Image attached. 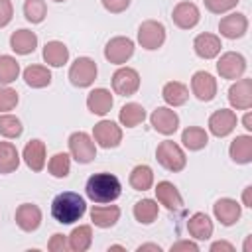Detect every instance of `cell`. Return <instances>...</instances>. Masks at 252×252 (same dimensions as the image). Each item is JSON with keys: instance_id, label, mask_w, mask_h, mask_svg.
Returning <instances> with one entry per match:
<instances>
[{"instance_id": "cell-1", "label": "cell", "mask_w": 252, "mask_h": 252, "mask_svg": "<svg viewBox=\"0 0 252 252\" xmlns=\"http://www.w3.org/2000/svg\"><path fill=\"white\" fill-rule=\"evenodd\" d=\"M85 193L93 203H112L120 197L122 185L112 173H94L87 179Z\"/></svg>"}, {"instance_id": "cell-2", "label": "cell", "mask_w": 252, "mask_h": 252, "mask_svg": "<svg viewBox=\"0 0 252 252\" xmlns=\"http://www.w3.org/2000/svg\"><path fill=\"white\" fill-rule=\"evenodd\" d=\"M87 213V203L79 193L63 191L51 201V215L61 224H71Z\"/></svg>"}, {"instance_id": "cell-3", "label": "cell", "mask_w": 252, "mask_h": 252, "mask_svg": "<svg viewBox=\"0 0 252 252\" xmlns=\"http://www.w3.org/2000/svg\"><path fill=\"white\" fill-rule=\"evenodd\" d=\"M156 158L159 161L161 167H165L167 171H181L187 165V158L185 152L181 150L179 144H175L173 140H163L158 144L156 148Z\"/></svg>"}, {"instance_id": "cell-4", "label": "cell", "mask_w": 252, "mask_h": 252, "mask_svg": "<svg viewBox=\"0 0 252 252\" xmlns=\"http://www.w3.org/2000/svg\"><path fill=\"white\" fill-rule=\"evenodd\" d=\"M69 154L79 163H89L96 158V144L87 132H73L69 136Z\"/></svg>"}, {"instance_id": "cell-5", "label": "cell", "mask_w": 252, "mask_h": 252, "mask_svg": "<svg viewBox=\"0 0 252 252\" xmlns=\"http://www.w3.org/2000/svg\"><path fill=\"white\" fill-rule=\"evenodd\" d=\"M96 73H98L96 63L91 57H77L69 67V81L73 87L85 89L94 83Z\"/></svg>"}, {"instance_id": "cell-6", "label": "cell", "mask_w": 252, "mask_h": 252, "mask_svg": "<svg viewBox=\"0 0 252 252\" xmlns=\"http://www.w3.org/2000/svg\"><path fill=\"white\" fill-rule=\"evenodd\" d=\"M165 41V28L161 22L158 20H146L140 24L138 28V43L148 49V51H154V49H159Z\"/></svg>"}, {"instance_id": "cell-7", "label": "cell", "mask_w": 252, "mask_h": 252, "mask_svg": "<svg viewBox=\"0 0 252 252\" xmlns=\"http://www.w3.org/2000/svg\"><path fill=\"white\" fill-rule=\"evenodd\" d=\"M132 55H134V41L126 35H116V37L108 39V43L104 47L106 61L114 63V65H124Z\"/></svg>"}, {"instance_id": "cell-8", "label": "cell", "mask_w": 252, "mask_h": 252, "mask_svg": "<svg viewBox=\"0 0 252 252\" xmlns=\"http://www.w3.org/2000/svg\"><path fill=\"white\" fill-rule=\"evenodd\" d=\"M140 89V75L132 67H120L112 75V91L120 96H132Z\"/></svg>"}, {"instance_id": "cell-9", "label": "cell", "mask_w": 252, "mask_h": 252, "mask_svg": "<svg viewBox=\"0 0 252 252\" xmlns=\"http://www.w3.org/2000/svg\"><path fill=\"white\" fill-rule=\"evenodd\" d=\"M93 140L100 148H116L122 142V128L112 120H100L93 128Z\"/></svg>"}, {"instance_id": "cell-10", "label": "cell", "mask_w": 252, "mask_h": 252, "mask_svg": "<svg viewBox=\"0 0 252 252\" xmlns=\"http://www.w3.org/2000/svg\"><path fill=\"white\" fill-rule=\"evenodd\" d=\"M217 71L222 79H240L246 71V59L236 51H226L219 57Z\"/></svg>"}, {"instance_id": "cell-11", "label": "cell", "mask_w": 252, "mask_h": 252, "mask_svg": "<svg viewBox=\"0 0 252 252\" xmlns=\"http://www.w3.org/2000/svg\"><path fill=\"white\" fill-rule=\"evenodd\" d=\"M236 122H238V118H236L234 110H230V108L215 110L209 116V132L217 138H224L236 128Z\"/></svg>"}, {"instance_id": "cell-12", "label": "cell", "mask_w": 252, "mask_h": 252, "mask_svg": "<svg viewBox=\"0 0 252 252\" xmlns=\"http://www.w3.org/2000/svg\"><path fill=\"white\" fill-rule=\"evenodd\" d=\"M228 102L234 110H248L252 106V79H236L228 89Z\"/></svg>"}, {"instance_id": "cell-13", "label": "cell", "mask_w": 252, "mask_h": 252, "mask_svg": "<svg viewBox=\"0 0 252 252\" xmlns=\"http://www.w3.org/2000/svg\"><path fill=\"white\" fill-rule=\"evenodd\" d=\"M150 122H152V126H154V130L159 132V134H163V136H171V134H175V130L179 128V116H177V112H175L173 108H169V106H158V108L152 112Z\"/></svg>"}, {"instance_id": "cell-14", "label": "cell", "mask_w": 252, "mask_h": 252, "mask_svg": "<svg viewBox=\"0 0 252 252\" xmlns=\"http://www.w3.org/2000/svg\"><path fill=\"white\" fill-rule=\"evenodd\" d=\"M191 93L201 100L209 102L217 94V79L207 71H197L191 77Z\"/></svg>"}, {"instance_id": "cell-15", "label": "cell", "mask_w": 252, "mask_h": 252, "mask_svg": "<svg viewBox=\"0 0 252 252\" xmlns=\"http://www.w3.org/2000/svg\"><path fill=\"white\" fill-rule=\"evenodd\" d=\"M219 32L226 39H238L248 32V18L240 12H232L219 22Z\"/></svg>"}, {"instance_id": "cell-16", "label": "cell", "mask_w": 252, "mask_h": 252, "mask_svg": "<svg viewBox=\"0 0 252 252\" xmlns=\"http://www.w3.org/2000/svg\"><path fill=\"white\" fill-rule=\"evenodd\" d=\"M171 20H173V24L177 28L191 30V28H195L199 24L201 12L193 2H179V4H175L173 12H171Z\"/></svg>"}, {"instance_id": "cell-17", "label": "cell", "mask_w": 252, "mask_h": 252, "mask_svg": "<svg viewBox=\"0 0 252 252\" xmlns=\"http://www.w3.org/2000/svg\"><path fill=\"white\" fill-rule=\"evenodd\" d=\"M213 213H215V217H217V220H219L220 224L230 226V224H234V222L240 219L242 207H240L238 201H234V199H230V197H222V199H219V201L213 205Z\"/></svg>"}, {"instance_id": "cell-18", "label": "cell", "mask_w": 252, "mask_h": 252, "mask_svg": "<svg viewBox=\"0 0 252 252\" xmlns=\"http://www.w3.org/2000/svg\"><path fill=\"white\" fill-rule=\"evenodd\" d=\"M16 224L24 230V232H33L39 228L41 224V211L37 205H32V203H24L16 209Z\"/></svg>"}, {"instance_id": "cell-19", "label": "cell", "mask_w": 252, "mask_h": 252, "mask_svg": "<svg viewBox=\"0 0 252 252\" xmlns=\"http://www.w3.org/2000/svg\"><path fill=\"white\" fill-rule=\"evenodd\" d=\"M156 199L167 211H179L183 207V197L171 181H159L156 185Z\"/></svg>"}, {"instance_id": "cell-20", "label": "cell", "mask_w": 252, "mask_h": 252, "mask_svg": "<svg viewBox=\"0 0 252 252\" xmlns=\"http://www.w3.org/2000/svg\"><path fill=\"white\" fill-rule=\"evenodd\" d=\"M220 37L215 33H199L193 39V49L201 59H213L220 53Z\"/></svg>"}, {"instance_id": "cell-21", "label": "cell", "mask_w": 252, "mask_h": 252, "mask_svg": "<svg viewBox=\"0 0 252 252\" xmlns=\"http://www.w3.org/2000/svg\"><path fill=\"white\" fill-rule=\"evenodd\" d=\"M112 104H114V98H112L110 91L102 89V87L100 89H93L89 93V96H87V108L96 116H104L106 112H110Z\"/></svg>"}, {"instance_id": "cell-22", "label": "cell", "mask_w": 252, "mask_h": 252, "mask_svg": "<svg viewBox=\"0 0 252 252\" xmlns=\"http://www.w3.org/2000/svg\"><path fill=\"white\" fill-rule=\"evenodd\" d=\"M22 158L32 171H41L45 167V144L41 140H30L24 148Z\"/></svg>"}, {"instance_id": "cell-23", "label": "cell", "mask_w": 252, "mask_h": 252, "mask_svg": "<svg viewBox=\"0 0 252 252\" xmlns=\"http://www.w3.org/2000/svg\"><path fill=\"white\" fill-rule=\"evenodd\" d=\"M120 219V207L116 205H94L91 209V220L98 228H110Z\"/></svg>"}, {"instance_id": "cell-24", "label": "cell", "mask_w": 252, "mask_h": 252, "mask_svg": "<svg viewBox=\"0 0 252 252\" xmlns=\"http://www.w3.org/2000/svg\"><path fill=\"white\" fill-rule=\"evenodd\" d=\"M10 47L14 53L18 55H28V53H33V49L37 47V35L30 30H16L12 35H10Z\"/></svg>"}, {"instance_id": "cell-25", "label": "cell", "mask_w": 252, "mask_h": 252, "mask_svg": "<svg viewBox=\"0 0 252 252\" xmlns=\"http://www.w3.org/2000/svg\"><path fill=\"white\" fill-rule=\"evenodd\" d=\"M187 230L195 240H207L213 236V220L205 213H193L187 220Z\"/></svg>"}, {"instance_id": "cell-26", "label": "cell", "mask_w": 252, "mask_h": 252, "mask_svg": "<svg viewBox=\"0 0 252 252\" xmlns=\"http://www.w3.org/2000/svg\"><path fill=\"white\" fill-rule=\"evenodd\" d=\"M43 61L51 67H63L69 61V47L63 41H47L43 47Z\"/></svg>"}, {"instance_id": "cell-27", "label": "cell", "mask_w": 252, "mask_h": 252, "mask_svg": "<svg viewBox=\"0 0 252 252\" xmlns=\"http://www.w3.org/2000/svg\"><path fill=\"white\" fill-rule=\"evenodd\" d=\"M228 154H230L232 161H236V163H250L252 161V136H248V134L236 136L230 142Z\"/></svg>"}, {"instance_id": "cell-28", "label": "cell", "mask_w": 252, "mask_h": 252, "mask_svg": "<svg viewBox=\"0 0 252 252\" xmlns=\"http://www.w3.org/2000/svg\"><path fill=\"white\" fill-rule=\"evenodd\" d=\"M161 96L169 106L175 108V106H181L189 100V89H187V85H183L179 81H169V83L163 85Z\"/></svg>"}, {"instance_id": "cell-29", "label": "cell", "mask_w": 252, "mask_h": 252, "mask_svg": "<svg viewBox=\"0 0 252 252\" xmlns=\"http://www.w3.org/2000/svg\"><path fill=\"white\" fill-rule=\"evenodd\" d=\"M67 244H69V250H73V252H85V250H89L91 244H93V228L89 224H79L67 236Z\"/></svg>"}, {"instance_id": "cell-30", "label": "cell", "mask_w": 252, "mask_h": 252, "mask_svg": "<svg viewBox=\"0 0 252 252\" xmlns=\"http://www.w3.org/2000/svg\"><path fill=\"white\" fill-rule=\"evenodd\" d=\"M118 120L122 126L134 128L146 120V108L140 102H126L118 112Z\"/></svg>"}, {"instance_id": "cell-31", "label": "cell", "mask_w": 252, "mask_h": 252, "mask_svg": "<svg viewBox=\"0 0 252 252\" xmlns=\"http://www.w3.org/2000/svg\"><path fill=\"white\" fill-rule=\"evenodd\" d=\"M24 81L32 89H43L51 83V71L45 65H30L24 69Z\"/></svg>"}, {"instance_id": "cell-32", "label": "cell", "mask_w": 252, "mask_h": 252, "mask_svg": "<svg viewBox=\"0 0 252 252\" xmlns=\"http://www.w3.org/2000/svg\"><path fill=\"white\" fill-rule=\"evenodd\" d=\"M181 142L187 150L197 152V150H203L209 144V134L201 126H189L181 132Z\"/></svg>"}, {"instance_id": "cell-33", "label": "cell", "mask_w": 252, "mask_h": 252, "mask_svg": "<svg viewBox=\"0 0 252 252\" xmlns=\"http://www.w3.org/2000/svg\"><path fill=\"white\" fill-rule=\"evenodd\" d=\"M20 165V154L12 142H0V173H12Z\"/></svg>"}, {"instance_id": "cell-34", "label": "cell", "mask_w": 252, "mask_h": 252, "mask_svg": "<svg viewBox=\"0 0 252 252\" xmlns=\"http://www.w3.org/2000/svg\"><path fill=\"white\" fill-rule=\"evenodd\" d=\"M130 185L136 191H148V189H152V185H154V171H152V167L146 165V163L136 165L130 171Z\"/></svg>"}, {"instance_id": "cell-35", "label": "cell", "mask_w": 252, "mask_h": 252, "mask_svg": "<svg viewBox=\"0 0 252 252\" xmlns=\"http://www.w3.org/2000/svg\"><path fill=\"white\" fill-rule=\"evenodd\" d=\"M159 213V205L154 199H142L134 205V219L142 224H152L158 219Z\"/></svg>"}, {"instance_id": "cell-36", "label": "cell", "mask_w": 252, "mask_h": 252, "mask_svg": "<svg viewBox=\"0 0 252 252\" xmlns=\"http://www.w3.org/2000/svg\"><path fill=\"white\" fill-rule=\"evenodd\" d=\"M47 169H49V173H51L53 177H57V179L67 177L69 171H71V156L65 154V152H59V154L51 156L49 161H47Z\"/></svg>"}, {"instance_id": "cell-37", "label": "cell", "mask_w": 252, "mask_h": 252, "mask_svg": "<svg viewBox=\"0 0 252 252\" xmlns=\"http://www.w3.org/2000/svg\"><path fill=\"white\" fill-rule=\"evenodd\" d=\"M20 75V63L12 55H0V85H10Z\"/></svg>"}, {"instance_id": "cell-38", "label": "cell", "mask_w": 252, "mask_h": 252, "mask_svg": "<svg viewBox=\"0 0 252 252\" xmlns=\"http://www.w3.org/2000/svg\"><path fill=\"white\" fill-rule=\"evenodd\" d=\"M22 132H24V126L18 116L8 114V112L0 114V134L4 138H18V136H22Z\"/></svg>"}, {"instance_id": "cell-39", "label": "cell", "mask_w": 252, "mask_h": 252, "mask_svg": "<svg viewBox=\"0 0 252 252\" xmlns=\"http://www.w3.org/2000/svg\"><path fill=\"white\" fill-rule=\"evenodd\" d=\"M24 16L32 24H41L47 16L45 0H26L24 2Z\"/></svg>"}, {"instance_id": "cell-40", "label": "cell", "mask_w": 252, "mask_h": 252, "mask_svg": "<svg viewBox=\"0 0 252 252\" xmlns=\"http://www.w3.org/2000/svg\"><path fill=\"white\" fill-rule=\"evenodd\" d=\"M18 104V93L16 89L8 87V85H0V114L14 110Z\"/></svg>"}, {"instance_id": "cell-41", "label": "cell", "mask_w": 252, "mask_h": 252, "mask_svg": "<svg viewBox=\"0 0 252 252\" xmlns=\"http://www.w3.org/2000/svg\"><path fill=\"white\" fill-rule=\"evenodd\" d=\"M205 2V8L213 14H224L232 8H236V4L240 0H203Z\"/></svg>"}, {"instance_id": "cell-42", "label": "cell", "mask_w": 252, "mask_h": 252, "mask_svg": "<svg viewBox=\"0 0 252 252\" xmlns=\"http://www.w3.org/2000/svg\"><path fill=\"white\" fill-rule=\"evenodd\" d=\"M47 250H51V252H65V250H69V244H67L65 234L55 232V234L49 238V242H47Z\"/></svg>"}, {"instance_id": "cell-43", "label": "cell", "mask_w": 252, "mask_h": 252, "mask_svg": "<svg viewBox=\"0 0 252 252\" xmlns=\"http://www.w3.org/2000/svg\"><path fill=\"white\" fill-rule=\"evenodd\" d=\"M14 16V6L10 0H0V28L8 26Z\"/></svg>"}, {"instance_id": "cell-44", "label": "cell", "mask_w": 252, "mask_h": 252, "mask_svg": "<svg viewBox=\"0 0 252 252\" xmlns=\"http://www.w3.org/2000/svg\"><path fill=\"white\" fill-rule=\"evenodd\" d=\"M104 10H108L110 14H120L130 6V0H100Z\"/></svg>"}, {"instance_id": "cell-45", "label": "cell", "mask_w": 252, "mask_h": 252, "mask_svg": "<svg viewBox=\"0 0 252 252\" xmlns=\"http://www.w3.org/2000/svg\"><path fill=\"white\" fill-rule=\"evenodd\" d=\"M169 250H171V252H179V250H191V252H197V250H199V244L193 242V240H177L175 244H171Z\"/></svg>"}, {"instance_id": "cell-46", "label": "cell", "mask_w": 252, "mask_h": 252, "mask_svg": "<svg viewBox=\"0 0 252 252\" xmlns=\"http://www.w3.org/2000/svg\"><path fill=\"white\" fill-rule=\"evenodd\" d=\"M217 250L232 252V250H234V246H232L230 242H226V240H217V242H213V244H211V252H217Z\"/></svg>"}, {"instance_id": "cell-47", "label": "cell", "mask_w": 252, "mask_h": 252, "mask_svg": "<svg viewBox=\"0 0 252 252\" xmlns=\"http://www.w3.org/2000/svg\"><path fill=\"white\" fill-rule=\"evenodd\" d=\"M242 205L244 207H252V185L244 187V191H242Z\"/></svg>"}, {"instance_id": "cell-48", "label": "cell", "mask_w": 252, "mask_h": 252, "mask_svg": "<svg viewBox=\"0 0 252 252\" xmlns=\"http://www.w3.org/2000/svg\"><path fill=\"white\" fill-rule=\"evenodd\" d=\"M161 252V246L159 244H152V242H148V244H140L138 248H136V252Z\"/></svg>"}, {"instance_id": "cell-49", "label": "cell", "mask_w": 252, "mask_h": 252, "mask_svg": "<svg viewBox=\"0 0 252 252\" xmlns=\"http://www.w3.org/2000/svg\"><path fill=\"white\" fill-rule=\"evenodd\" d=\"M242 124H244V128H246L248 132L252 130V112H250V110L244 114V118H242Z\"/></svg>"}, {"instance_id": "cell-50", "label": "cell", "mask_w": 252, "mask_h": 252, "mask_svg": "<svg viewBox=\"0 0 252 252\" xmlns=\"http://www.w3.org/2000/svg\"><path fill=\"white\" fill-rule=\"evenodd\" d=\"M108 250H126L124 246H120V244H110L108 246Z\"/></svg>"}, {"instance_id": "cell-51", "label": "cell", "mask_w": 252, "mask_h": 252, "mask_svg": "<svg viewBox=\"0 0 252 252\" xmlns=\"http://www.w3.org/2000/svg\"><path fill=\"white\" fill-rule=\"evenodd\" d=\"M53 2H65V0H53Z\"/></svg>"}]
</instances>
